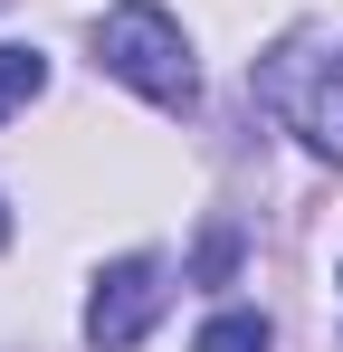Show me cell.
Segmentation results:
<instances>
[{
    "mask_svg": "<svg viewBox=\"0 0 343 352\" xmlns=\"http://www.w3.org/2000/svg\"><path fill=\"white\" fill-rule=\"evenodd\" d=\"M258 96L277 105L286 133H305V153H324V162H343V58H315V48H286V58H267V76H258Z\"/></svg>",
    "mask_w": 343,
    "mask_h": 352,
    "instance_id": "7a4b0ae2",
    "label": "cell"
},
{
    "mask_svg": "<svg viewBox=\"0 0 343 352\" xmlns=\"http://www.w3.org/2000/svg\"><path fill=\"white\" fill-rule=\"evenodd\" d=\"M0 248H10V210H0Z\"/></svg>",
    "mask_w": 343,
    "mask_h": 352,
    "instance_id": "8992f818",
    "label": "cell"
},
{
    "mask_svg": "<svg viewBox=\"0 0 343 352\" xmlns=\"http://www.w3.org/2000/svg\"><path fill=\"white\" fill-rule=\"evenodd\" d=\"M163 257H114L105 276H96V295H86V343L96 352H134L143 333H153V314H163Z\"/></svg>",
    "mask_w": 343,
    "mask_h": 352,
    "instance_id": "3957f363",
    "label": "cell"
},
{
    "mask_svg": "<svg viewBox=\"0 0 343 352\" xmlns=\"http://www.w3.org/2000/svg\"><path fill=\"white\" fill-rule=\"evenodd\" d=\"M96 67L124 76L143 105H163V115H191L200 105V67H191V38H181V19H172L163 0H114L105 19H96Z\"/></svg>",
    "mask_w": 343,
    "mask_h": 352,
    "instance_id": "6da1fadb",
    "label": "cell"
},
{
    "mask_svg": "<svg viewBox=\"0 0 343 352\" xmlns=\"http://www.w3.org/2000/svg\"><path fill=\"white\" fill-rule=\"evenodd\" d=\"M267 343H277V333H267V314H248V305H238V314H210L191 352H267Z\"/></svg>",
    "mask_w": 343,
    "mask_h": 352,
    "instance_id": "277c9868",
    "label": "cell"
},
{
    "mask_svg": "<svg viewBox=\"0 0 343 352\" xmlns=\"http://www.w3.org/2000/svg\"><path fill=\"white\" fill-rule=\"evenodd\" d=\"M39 86H48V58L39 48H0V115H19Z\"/></svg>",
    "mask_w": 343,
    "mask_h": 352,
    "instance_id": "5b68a950",
    "label": "cell"
}]
</instances>
